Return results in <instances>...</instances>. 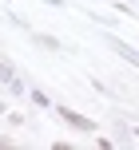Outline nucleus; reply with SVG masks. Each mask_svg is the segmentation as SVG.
<instances>
[{"mask_svg":"<svg viewBox=\"0 0 139 150\" xmlns=\"http://www.w3.org/2000/svg\"><path fill=\"white\" fill-rule=\"evenodd\" d=\"M0 83H4L12 95H24V83L16 79V71H12V63H8V59H0Z\"/></svg>","mask_w":139,"mask_h":150,"instance_id":"nucleus-1","label":"nucleus"},{"mask_svg":"<svg viewBox=\"0 0 139 150\" xmlns=\"http://www.w3.org/2000/svg\"><path fill=\"white\" fill-rule=\"evenodd\" d=\"M56 111H60V119L68 122V127H76V130H87V134L95 130V122H92V119H84V115H72L68 107H56Z\"/></svg>","mask_w":139,"mask_h":150,"instance_id":"nucleus-2","label":"nucleus"},{"mask_svg":"<svg viewBox=\"0 0 139 150\" xmlns=\"http://www.w3.org/2000/svg\"><path fill=\"white\" fill-rule=\"evenodd\" d=\"M115 52L123 55L127 63H135V67H139V55H135V52H131V47H127V44H119V40H115Z\"/></svg>","mask_w":139,"mask_h":150,"instance_id":"nucleus-3","label":"nucleus"}]
</instances>
